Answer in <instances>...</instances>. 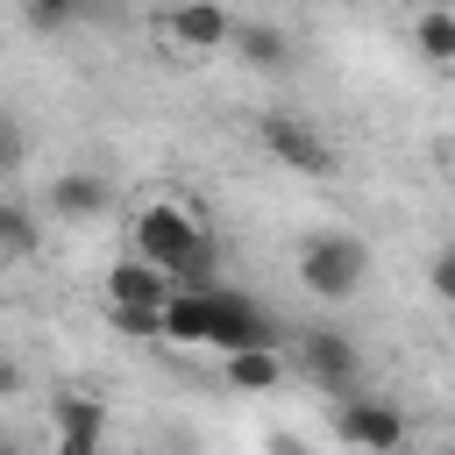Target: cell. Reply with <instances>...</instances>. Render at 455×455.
<instances>
[{"mask_svg":"<svg viewBox=\"0 0 455 455\" xmlns=\"http://www.w3.org/2000/svg\"><path fill=\"white\" fill-rule=\"evenodd\" d=\"M36 235H43V228H36V213H28L21 199H0V256H28V249H36Z\"/></svg>","mask_w":455,"mask_h":455,"instance_id":"14","label":"cell"},{"mask_svg":"<svg viewBox=\"0 0 455 455\" xmlns=\"http://www.w3.org/2000/svg\"><path fill=\"white\" fill-rule=\"evenodd\" d=\"M412 7H455V0H412Z\"/></svg>","mask_w":455,"mask_h":455,"instance_id":"21","label":"cell"},{"mask_svg":"<svg viewBox=\"0 0 455 455\" xmlns=\"http://www.w3.org/2000/svg\"><path fill=\"white\" fill-rule=\"evenodd\" d=\"M220 377H228V391H277L284 355L277 348H220Z\"/></svg>","mask_w":455,"mask_h":455,"instance_id":"11","label":"cell"},{"mask_svg":"<svg viewBox=\"0 0 455 455\" xmlns=\"http://www.w3.org/2000/svg\"><path fill=\"white\" fill-rule=\"evenodd\" d=\"M107 320H114L121 334H135V341H156V313H149V306H107Z\"/></svg>","mask_w":455,"mask_h":455,"instance_id":"17","label":"cell"},{"mask_svg":"<svg viewBox=\"0 0 455 455\" xmlns=\"http://www.w3.org/2000/svg\"><path fill=\"white\" fill-rule=\"evenodd\" d=\"M128 235H135V256L156 263L178 291H206V284H220V242H213V228H206L192 206L156 199V206L135 213Z\"/></svg>","mask_w":455,"mask_h":455,"instance_id":"1","label":"cell"},{"mask_svg":"<svg viewBox=\"0 0 455 455\" xmlns=\"http://www.w3.org/2000/svg\"><path fill=\"white\" fill-rule=\"evenodd\" d=\"M427 291H434V299H455V256H448V249L434 256V270H427Z\"/></svg>","mask_w":455,"mask_h":455,"instance_id":"19","label":"cell"},{"mask_svg":"<svg viewBox=\"0 0 455 455\" xmlns=\"http://www.w3.org/2000/svg\"><path fill=\"white\" fill-rule=\"evenodd\" d=\"M171 291H178V284H171L156 263H142V256H121V263L107 270V306H149V313H156Z\"/></svg>","mask_w":455,"mask_h":455,"instance_id":"10","label":"cell"},{"mask_svg":"<svg viewBox=\"0 0 455 455\" xmlns=\"http://www.w3.org/2000/svg\"><path fill=\"white\" fill-rule=\"evenodd\" d=\"M164 36H171L185 57H213V50H228L235 14H228L220 0H164Z\"/></svg>","mask_w":455,"mask_h":455,"instance_id":"6","label":"cell"},{"mask_svg":"<svg viewBox=\"0 0 455 455\" xmlns=\"http://www.w3.org/2000/svg\"><path fill=\"white\" fill-rule=\"evenodd\" d=\"M21 164H28V135H21L14 107H0V178H14Z\"/></svg>","mask_w":455,"mask_h":455,"instance_id":"15","label":"cell"},{"mask_svg":"<svg viewBox=\"0 0 455 455\" xmlns=\"http://www.w3.org/2000/svg\"><path fill=\"white\" fill-rule=\"evenodd\" d=\"M21 14H28V28H64V21H78V0H21Z\"/></svg>","mask_w":455,"mask_h":455,"instance_id":"16","label":"cell"},{"mask_svg":"<svg viewBox=\"0 0 455 455\" xmlns=\"http://www.w3.org/2000/svg\"><path fill=\"white\" fill-rule=\"evenodd\" d=\"M299 370H306L313 384H327V391H355L363 355H355V341H348L341 327H306V334H299Z\"/></svg>","mask_w":455,"mask_h":455,"instance_id":"7","label":"cell"},{"mask_svg":"<svg viewBox=\"0 0 455 455\" xmlns=\"http://www.w3.org/2000/svg\"><path fill=\"white\" fill-rule=\"evenodd\" d=\"M50 427H57V441H92V448H107V405L85 398V391H64V398L50 405Z\"/></svg>","mask_w":455,"mask_h":455,"instance_id":"12","label":"cell"},{"mask_svg":"<svg viewBox=\"0 0 455 455\" xmlns=\"http://www.w3.org/2000/svg\"><path fill=\"white\" fill-rule=\"evenodd\" d=\"M228 50L249 64V71H263V78H277V71H291V36L277 28V21H235V36H228Z\"/></svg>","mask_w":455,"mask_h":455,"instance_id":"9","label":"cell"},{"mask_svg":"<svg viewBox=\"0 0 455 455\" xmlns=\"http://www.w3.org/2000/svg\"><path fill=\"white\" fill-rule=\"evenodd\" d=\"M348 7H370V0H348Z\"/></svg>","mask_w":455,"mask_h":455,"instance_id":"23","label":"cell"},{"mask_svg":"<svg viewBox=\"0 0 455 455\" xmlns=\"http://www.w3.org/2000/svg\"><path fill=\"white\" fill-rule=\"evenodd\" d=\"M363 277H370V249H363V235H348V228H320V235L299 242V284H306L320 306L355 299Z\"/></svg>","mask_w":455,"mask_h":455,"instance_id":"2","label":"cell"},{"mask_svg":"<svg viewBox=\"0 0 455 455\" xmlns=\"http://www.w3.org/2000/svg\"><path fill=\"white\" fill-rule=\"evenodd\" d=\"M334 434H341L348 448H363V455H398V448L412 441V427H405L398 405H384V398H355V391H341V405H334Z\"/></svg>","mask_w":455,"mask_h":455,"instance_id":"5","label":"cell"},{"mask_svg":"<svg viewBox=\"0 0 455 455\" xmlns=\"http://www.w3.org/2000/svg\"><path fill=\"white\" fill-rule=\"evenodd\" d=\"M412 43H419V57H427L434 71H448V64H455V7H419Z\"/></svg>","mask_w":455,"mask_h":455,"instance_id":"13","label":"cell"},{"mask_svg":"<svg viewBox=\"0 0 455 455\" xmlns=\"http://www.w3.org/2000/svg\"><path fill=\"white\" fill-rule=\"evenodd\" d=\"M199 299H206V348H277V320H270L249 291L206 284Z\"/></svg>","mask_w":455,"mask_h":455,"instance_id":"4","label":"cell"},{"mask_svg":"<svg viewBox=\"0 0 455 455\" xmlns=\"http://www.w3.org/2000/svg\"><path fill=\"white\" fill-rule=\"evenodd\" d=\"M0 455H21V448H14V441H0Z\"/></svg>","mask_w":455,"mask_h":455,"instance_id":"22","label":"cell"},{"mask_svg":"<svg viewBox=\"0 0 455 455\" xmlns=\"http://www.w3.org/2000/svg\"><path fill=\"white\" fill-rule=\"evenodd\" d=\"M43 206H50L57 220H100V213L114 206V185H107L100 171H57V178L43 185Z\"/></svg>","mask_w":455,"mask_h":455,"instance_id":"8","label":"cell"},{"mask_svg":"<svg viewBox=\"0 0 455 455\" xmlns=\"http://www.w3.org/2000/svg\"><path fill=\"white\" fill-rule=\"evenodd\" d=\"M7 391H21V370H14V363H0V398H7Z\"/></svg>","mask_w":455,"mask_h":455,"instance_id":"20","label":"cell"},{"mask_svg":"<svg viewBox=\"0 0 455 455\" xmlns=\"http://www.w3.org/2000/svg\"><path fill=\"white\" fill-rule=\"evenodd\" d=\"M263 455H313V441L291 434V427H270V434H263Z\"/></svg>","mask_w":455,"mask_h":455,"instance_id":"18","label":"cell"},{"mask_svg":"<svg viewBox=\"0 0 455 455\" xmlns=\"http://www.w3.org/2000/svg\"><path fill=\"white\" fill-rule=\"evenodd\" d=\"M256 142H263L284 171H299V178H334V142H327L306 114H284V107L256 114Z\"/></svg>","mask_w":455,"mask_h":455,"instance_id":"3","label":"cell"}]
</instances>
